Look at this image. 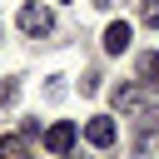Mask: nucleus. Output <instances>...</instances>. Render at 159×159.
Instances as JSON below:
<instances>
[{
  "label": "nucleus",
  "instance_id": "7",
  "mask_svg": "<svg viewBox=\"0 0 159 159\" xmlns=\"http://www.w3.org/2000/svg\"><path fill=\"white\" fill-rule=\"evenodd\" d=\"M114 104H119V109H144V89H139V84H119V89H114Z\"/></svg>",
  "mask_w": 159,
  "mask_h": 159
},
{
  "label": "nucleus",
  "instance_id": "3",
  "mask_svg": "<svg viewBox=\"0 0 159 159\" xmlns=\"http://www.w3.org/2000/svg\"><path fill=\"white\" fill-rule=\"evenodd\" d=\"M45 149H50V154H70V149H75V124H70V119L50 124V129H45Z\"/></svg>",
  "mask_w": 159,
  "mask_h": 159
},
{
  "label": "nucleus",
  "instance_id": "5",
  "mask_svg": "<svg viewBox=\"0 0 159 159\" xmlns=\"http://www.w3.org/2000/svg\"><path fill=\"white\" fill-rule=\"evenodd\" d=\"M139 84L144 89H159V50H144L139 55Z\"/></svg>",
  "mask_w": 159,
  "mask_h": 159
},
{
  "label": "nucleus",
  "instance_id": "1",
  "mask_svg": "<svg viewBox=\"0 0 159 159\" xmlns=\"http://www.w3.org/2000/svg\"><path fill=\"white\" fill-rule=\"evenodd\" d=\"M50 25H55L50 5H40V0L20 5V30H25V35H50Z\"/></svg>",
  "mask_w": 159,
  "mask_h": 159
},
{
  "label": "nucleus",
  "instance_id": "6",
  "mask_svg": "<svg viewBox=\"0 0 159 159\" xmlns=\"http://www.w3.org/2000/svg\"><path fill=\"white\" fill-rule=\"evenodd\" d=\"M0 159H30V139L25 134H5L0 139Z\"/></svg>",
  "mask_w": 159,
  "mask_h": 159
},
{
  "label": "nucleus",
  "instance_id": "9",
  "mask_svg": "<svg viewBox=\"0 0 159 159\" xmlns=\"http://www.w3.org/2000/svg\"><path fill=\"white\" fill-rule=\"evenodd\" d=\"M154 144H159V139H154Z\"/></svg>",
  "mask_w": 159,
  "mask_h": 159
},
{
  "label": "nucleus",
  "instance_id": "8",
  "mask_svg": "<svg viewBox=\"0 0 159 159\" xmlns=\"http://www.w3.org/2000/svg\"><path fill=\"white\" fill-rule=\"evenodd\" d=\"M139 20L144 25H159V0H139Z\"/></svg>",
  "mask_w": 159,
  "mask_h": 159
},
{
  "label": "nucleus",
  "instance_id": "4",
  "mask_svg": "<svg viewBox=\"0 0 159 159\" xmlns=\"http://www.w3.org/2000/svg\"><path fill=\"white\" fill-rule=\"evenodd\" d=\"M129 35H134L129 20H114V25L104 30V50H109V55H124V50H129Z\"/></svg>",
  "mask_w": 159,
  "mask_h": 159
},
{
  "label": "nucleus",
  "instance_id": "2",
  "mask_svg": "<svg viewBox=\"0 0 159 159\" xmlns=\"http://www.w3.org/2000/svg\"><path fill=\"white\" fill-rule=\"evenodd\" d=\"M84 139H89L94 149H109V144L119 139V129H114V119H104V114H94V119L84 124Z\"/></svg>",
  "mask_w": 159,
  "mask_h": 159
}]
</instances>
